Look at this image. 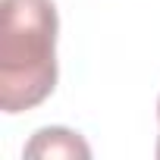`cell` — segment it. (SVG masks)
Masks as SVG:
<instances>
[{"label": "cell", "mask_w": 160, "mask_h": 160, "mask_svg": "<svg viewBox=\"0 0 160 160\" xmlns=\"http://www.w3.org/2000/svg\"><path fill=\"white\" fill-rule=\"evenodd\" d=\"M57 7L53 0L0 3V110L38 107L57 85Z\"/></svg>", "instance_id": "1"}, {"label": "cell", "mask_w": 160, "mask_h": 160, "mask_svg": "<svg viewBox=\"0 0 160 160\" xmlns=\"http://www.w3.org/2000/svg\"><path fill=\"white\" fill-rule=\"evenodd\" d=\"M25 157H91V148L69 129H41L25 144Z\"/></svg>", "instance_id": "2"}, {"label": "cell", "mask_w": 160, "mask_h": 160, "mask_svg": "<svg viewBox=\"0 0 160 160\" xmlns=\"http://www.w3.org/2000/svg\"><path fill=\"white\" fill-rule=\"evenodd\" d=\"M157 116H160V104H157ZM157 157H160V141H157Z\"/></svg>", "instance_id": "3"}]
</instances>
